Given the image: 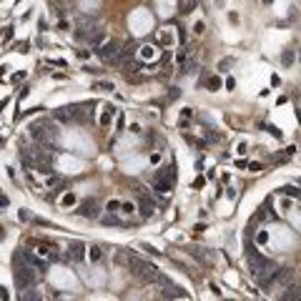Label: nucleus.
<instances>
[{
  "label": "nucleus",
  "instance_id": "32",
  "mask_svg": "<svg viewBox=\"0 0 301 301\" xmlns=\"http://www.w3.org/2000/svg\"><path fill=\"white\" fill-rule=\"evenodd\" d=\"M264 3H274V0H264Z\"/></svg>",
  "mask_w": 301,
  "mask_h": 301
},
{
  "label": "nucleus",
  "instance_id": "20",
  "mask_svg": "<svg viewBox=\"0 0 301 301\" xmlns=\"http://www.w3.org/2000/svg\"><path fill=\"white\" fill-rule=\"evenodd\" d=\"M279 193H284V196H294V199H299V188H296V186H286V188H281Z\"/></svg>",
  "mask_w": 301,
  "mask_h": 301
},
{
  "label": "nucleus",
  "instance_id": "1",
  "mask_svg": "<svg viewBox=\"0 0 301 301\" xmlns=\"http://www.w3.org/2000/svg\"><path fill=\"white\" fill-rule=\"evenodd\" d=\"M13 261H15V284H18V289H30V286H33V284L38 281V271L23 261L20 251L15 253V259H13Z\"/></svg>",
  "mask_w": 301,
  "mask_h": 301
},
{
  "label": "nucleus",
  "instance_id": "4",
  "mask_svg": "<svg viewBox=\"0 0 301 301\" xmlns=\"http://www.w3.org/2000/svg\"><path fill=\"white\" fill-rule=\"evenodd\" d=\"M249 268H251V274L259 279V281H264L271 271H274V264H271L266 256H261L259 251H251L249 253Z\"/></svg>",
  "mask_w": 301,
  "mask_h": 301
},
{
  "label": "nucleus",
  "instance_id": "7",
  "mask_svg": "<svg viewBox=\"0 0 301 301\" xmlns=\"http://www.w3.org/2000/svg\"><path fill=\"white\" fill-rule=\"evenodd\" d=\"M75 214L83 216V218H98V216H100V206H98V201H85V203L78 206V211H75Z\"/></svg>",
  "mask_w": 301,
  "mask_h": 301
},
{
  "label": "nucleus",
  "instance_id": "23",
  "mask_svg": "<svg viewBox=\"0 0 301 301\" xmlns=\"http://www.w3.org/2000/svg\"><path fill=\"white\" fill-rule=\"evenodd\" d=\"M118 211L128 216V214H133V211H135V206H133V203H120V208H118Z\"/></svg>",
  "mask_w": 301,
  "mask_h": 301
},
{
  "label": "nucleus",
  "instance_id": "9",
  "mask_svg": "<svg viewBox=\"0 0 301 301\" xmlns=\"http://www.w3.org/2000/svg\"><path fill=\"white\" fill-rule=\"evenodd\" d=\"M20 256H23V261L28 264V266H33L38 274H45V268H48V261H43V259H38L35 253H30V251H20Z\"/></svg>",
  "mask_w": 301,
  "mask_h": 301
},
{
  "label": "nucleus",
  "instance_id": "19",
  "mask_svg": "<svg viewBox=\"0 0 301 301\" xmlns=\"http://www.w3.org/2000/svg\"><path fill=\"white\" fill-rule=\"evenodd\" d=\"M231 66H234V58H223V60H218V70H221V73H226Z\"/></svg>",
  "mask_w": 301,
  "mask_h": 301
},
{
  "label": "nucleus",
  "instance_id": "21",
  "mask_svg": "<svg viewBox=\"0 0 301 301\" xmlns=\"http://www.w3.org/2000/svg\"><path fill=\"white\" fill-rule=\"evenodd\" d=\"M118 208H120V201H108L105 203V211H108V214H118Z\"/></svg>",
  "mask_w": 301,
  "mask_h": 301
},
{
  "label": "nucleus",
  "instance_id": "15",
  "mask_svg": "<svg viewBox=\"0 0 301 301\" xmlns=\"http://www.w3.org/2000/svg\"><path fill=\"white\" fill-rule=\"evenodd\" d=\"M221 85H223V81L218 78V75H214V78H208V81H206V88H208V90H218Z\"/></svg>",
  "mask_w": 301,
  "mask_h": 301
},
{
  "label": "nucleus",
  "instance_id": "31",
  "mask_svg": "<svg viewBox=\"0 0 301 301\" xmlns=\"http://www.w3.org/2000/svg\"><path fill=\"white\" fill-rule=\"evenodd\" d=\"M0 299H8V289H3V286H0Z\"/></svg>",
  "mask_w": 301,
  "mask_h": 301
},
{
  "label": "nucleus",
  "instance_id": "11",
  "mask_svg": "<svg viewBox=\"0 0 301 301\" xmlns=\"http://www.w3.org/2000/svg\"><path fill=\"white\" fill-rule=\"evenodd\" d=\"M153 203H150V201H146V199H141V216L143 218H150V216H153Z\"/></svg>",
  "mask_w": 301,
  "mask_h": 301
},
{
  "label": "nucleus",
  "instance_id": "27",
  "mask_svg": "<svg viewBox=\"0 0 301 301\" xmlns=\"http://www.w3.org/2000/svg\"><path fill=\"white\" fill-rule=\"evenodd\" d=\"M123 126H126V120H123V116H118V118H116V128H118V131H123Z\"/></svg>",
  "mask_w": 301,
  "mask_h": 301
},
{
  "label": "nucleus",
  "instance_id": "22",
  "mask_svg": "<svg viewBox=\"0 0 301 301\" xmlns=\"http://www.w3.org/2000/svg\"><path fill=\"white\" fill-rule=\"evenodd\" d=\"M203 30H206V23H203V20H196L193 33H196V35H203Z\"/></svg>",
  "mask_w": 301,
  "mask_h": 301
},
{
  "label": "nucleus",
  "instance_id": "6",
  "mask_svg": "<svg viewBox=\"0 0 301 301\" xmlns=\"http://www.w3.org/2000/svg\"><path fill=\"white\" fill-rule=\"evenodd\" d=\"M55 120H85V116L81 113V105H66V108L55 111Z\"/></svg>",
  "mask_w": 301,
  "mask_h": 301
},
{
  "label": "nucleus",
  "instance_id": "30",
  "mask_svg": "<svg viewBox=\"0 0 301 301\" xmlns=\"http://www.w3.org/2000/svg\"><path fill=\"white\" fill-rule=\"evenodd\" d=\"M0 206H8V199L3 196V191H0Z\"/></svg>",
  "mask_w": 301,
  "mask_h": 301
},
{
  "label": "nucleus",
  "instance_id": "24",
  "mask_svg": "<svg viewBox=\"0 0 301 301\" xmlns=\"http://www.w3.org/2000/svg\"><path fill=\"white\" fill-rule=\"evenodd\" d=\"M256 244H261V246L268 244V234L266 231H259V234H256Z\"/></svg>",
  "mask_w": 301,
  "mask_h": 301
},
{
  "label": "nucleus",
  "instance_id": "12",
  "mask_svg": "<svg viewBox=\"0 0 301 301\" xmlns=\"http://www.w3.org/2000/svg\"><path fill=\"white\" fill-rule=\"evenodd\" d=\"M193 8H196V0H178V13L188 15V13H191Z\"/></svg>",
  "mask_w": 301,
  "mask_h": 301
},
{
  "label": "nucleus",
  "instance_id": "14",
  "mask_svg": "<svg viewBox=\"0 0 301 301\" xmlns=\"http://www.w3.org/2000/svg\"><path fill=\"white\" fill-rule=\"evenodd\" d=\"M281 299H299V284H294V286H286V294L281 296Z\"/></svg>",
  "mask_w": 301,
  "mask_h": 301
},
{
  "label": "nucleus",
  "instance_id": "13",
  "mask_svg": "<svg viewBox=\"0 0 301 301\" xmlns=\"http://www.w3.org/2000/svg\"><path fill=\"white\" fill-rule=\"evenodd\" d=\"M85 251H88V259H90V261H100V259H103L100 246H90V249H85Z\"/></svg>",
  "mask_w": 301,
  "mask_h": 301
},
{
  "label": "nucleus",
  "instance_id": "5",
  "mask_svg": "<svg viewBox=\"0 0 301 301\" xmlns=\"http://www.w3.org/2000/svg\"><path fill=\"white\" fill-rule=\"evenodd\" d=\"M96 50V55L103 60V63H113V66H118L120 63V43L118 40H103L98 48H93Z\"/></svg>",
  "mask_w": 301,
  "mask_h": 301
},
{
  "label": "nucleus",
  "instance_id": "3",
  "mask_svg": "<svg viewBox=\"0 0 301 301\" xmlns=\"http://www.w3.org/2000/svg\"><path fill=\"white\" fill-rule=\"evenodd\" d=\"M173 184H176V171H173V166H163V168L156 171L153 181H150V188H153L156 193H161V196H166V193H171Z\"/></svg>",
  "mask_w": 301,
  "mask_h": 301
},
{
  "label": "nucleus",
  "instance_id": "18",
  "mask_svg": "<svg viewBox=\"0 0 301 301\" xmlns=\"http://www.w3.org/2000/svg\"><path fill=\"white\" fill-rule=\"evenodd\" d=\"M141 58H156V48L153 45H141Z\"/></svg>",
  "mask_w": 301,
  "mask_h": 301
},
{
  "label": "nucleus",
  "instance_id": "16",
  "mask_svg": "<svg viewBox=\"0 0 301 301\" xmlns=\"http://www.w3.org/2000/svg\"><path fill=\"white\" fill-rule=\"evenodd\" d=\"M158 43H163V45H173V35L168 33V30H161V33H158Z\"/></svg>",
  "mask_w": 301,
  "mask_h": 301
},
{
  "label": "nucleus",
  "instance_id": "8",
  "mask_svg": "<svg viewBox=\"0 0 301 301\" xmlns=\"http://www.w3.org/2000/svg\"><path fill=\"white\" fill-rule=\"evenodd\" d=\"M68 259L75 261V264L85 261V244H83V241H70V246H68Z\"/></svg>",
  "mask_w": 301,
  "mask_h": 301
},
{
  "label": "nucleus",
  "instance_id": "28",
  "mask_svg": "<svg viewBox=\"0 0 301 301\" xmlns=\"http://www.w3.org/2000/svg\"><path fill=\"white\" fill-rule=\"evenodd\" d=\"M223 85L229 88V90H234V88H236V81H234V78H226V81H223Z\"/></svg>",
  "mask_w": 301,
  "mask_h": 301
},
{
  "label": "nucleus",
  "instance_id": "2",
  "mask_svg": "<svg viewBox=\"0 0 301 301\" xmlns=\"http://www.w3.org/2000/svg\"><path fill=\"white\" fill-rule=\"evenodd\" d=\"M128 268H131L143 284H156V279H158V274H161V271H158L153 264L138 259V256H128Z\"/></svg>",
  "mask_w": 301,
  "mask_h": 301
},
{
  "label": "nucleus",
  "instance_id": "10",
  "mask_svg": "<svg viewBox=\"0 0 301 301\" xmlns=\"http://www.w3.org/2000/svg\"><path fill=\"white\" fill-rule=\"evenodd\" d=\"M118 116V111L113 108V105H105V108H103V113H100V118H98V123L103 126V128H108L111 126V120Z\"/></svg>",
  "mask_w": 301,
  "mask_h": 301
},
{
  "label": "nucleus",
  "instance_id": "29",
  "mask_svg": "<svg viewBox=\"0 0 301 301\" xmlns=\"http://www.w3.org/2000/svg\"><path fill=\"white\" fill-rule=\"evenodd\" d=\"M158 161H161V153H153V156H150V163H153V166H156Z\"/></svg>",
  "mask_w": 301,
  "mask_h": 301
},
{
  "label": "nucleus",
  "instance_id": "26",
  "mask_svg": "<svg viewBox=\"0 0 301 301\" xmlns=\"http://www.w3.org/2000/svg\"><path fill=\"white\" fill-rule=\"evenodd\" d=\"M60 203H63V206H73V203H75V196H73V193H66Z\"/></svg>",
  "mask_w": 301,
  "mask_h": 301
},
{
  "label": "nucleus",
  "instance_id": "25",
  "mask_svg": "<svg viewBox=\"0 0 301 301\" xmlns=\"http://www.w3.org/2000/svg\"><path fill=\"white\" fill-rule=\"evenodd\" d=\"M45 186H48V188H58V186H60V178H55V176L50 178V176H48V181H45Z\"/></svg>",
  "mask_w": 301,
  "mask_h": 301
},
{
  "label": "nucleus",
  "instance_id": "17",
  "mask_svg": "<svg viewBox=\"0 0 301 301\" xmlns=\"http://www.w3.org/2000/svg\"><path fill=\"white\" fill-rule=\"evenodd\" d=\"M93 90H116L111 81H96L93 83Z\"/></svg>",
  "mask_w": 301,
  "mask_h": 301
}]
</instances>
